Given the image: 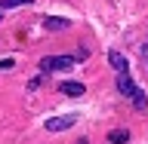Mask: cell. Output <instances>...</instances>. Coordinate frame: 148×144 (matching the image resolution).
Segmentation results:
<instances>
[{"instance_id": "obj_1", "label": "cell", "mask_w": 148, "mask_h": 144, "mask_svg": "<svg viewBox=\"0 0 148 144\" xmlns=\"http://www.w3.org/2000/svg\"><path fill=\"white\" fill-rule=\"evenodd\" d=\"M117 92H120V95H127V98L133 101V107H136V110H145V107H148V95L136 86V80L130 77V71L117 74Z\"/></svg>"}, {"instance_id": "obj_2", "label": "cell", "mask_w": 148, "mask_h": 144, "mask_svg": "<svg viewBox=\"0 0 148 144\" xmlns=\"http://www.w3.org/2000/svg\"><path fill=\"white\" fill-rule=\"evenodd\" d=\"M74 55H46V58H40V71L43 74H53V71H71L74 68Z\"/></svg>"}, {"instance_id": "obj_3", "label": "cell", "mask_w": 148, "mask_h": 144, "mask_svg": "<svg viewBox=\"0 0 148 144\" xmlns=\"http://www.w3.org/2000/svg\"><path fill=\"white\" fill-rule=\"evenodd\" d=\"M74 123H77V114H65V117L46 120V129H49V132H65V129H71Z\"/></svg>"}, {"instance_id": "obj_4", "label": "cell", "mask_w": 148, "mask_h": 144, "mask_svg": "<svg viewBox=\"0 0 148 144\" xmlns=\"http://www.w3.org/2000/svg\"><path fill=\"white\" fill-rule=\"evenodd\" d=\"M59 92H62V95H74V98H80L83 92H86V86L77 83V80H65V83H59Z\"/></svg>"}, {"instance_id": "obj_5", "label": "cell", "mask_w": 148, "mask_h": 144, "mask_svg": "<svg viewBox=\"0 0 148 144\" xmlns=\"http://www.w3.org/2000/svg\"><path fill=\"white\" fill-rule=\"evenodd\" d=\"M108 64H111L117 74H123V71H127V55H120V52L111 49V52H108Z\"/></svg>"}, {"instance_id": "obj_6", "label": "cell", "mask_w": 148, "mask_h": 144, "mask_svg": "<svg viewBox=\"0 0 148 144\" xmlns=\"http://www.w3.org/2000/svg\"><path fill=\"white\" fill-rule=\"evenodd\" d=\"M43 25L49 28V31H65L71 22H68V18H53V16H46V18H43Z\"/></svg>"}, {"instance_id": "obj_7", "label": "cell", "mask_w": 148, "mask_h": 144, "mask_svg": "<svg viewBox=\"0 0 148 144\" xmlns=\"http://www.w3.org/2000/svg\"><path fill=\"white\" fill-rule=\"evenodd\" d=\"M25 3H34V0H0V12H3V9H16V6H25Z\"/></svg>"}, {"instance_id": "obj_8", "label": "cell", "mask_w": 148, "mask_h": 144, "mask_svg": "<svg viewBox=\"0 0 148 144\" xmlns=\"http://www.w3.org/2000/svg\"><path fill=\"white\" fill-rule=\"evenodd\" d=\"M108 141H111V144H127V141H130V135L117 129V132H111V135H108Z\"/></svg>"}, {"instance_id": "obj_9", "label": "cell", "mask_w": 148, "mask_h": 144, "mask_svg": "<svg viewBox=\"0 0 148 144\" xmlns=\"http://www.w3.org/2000/svg\"><path fill=\"white\" fill-rule=\"evenodd\" d=\"M142 62H145V68H148V43L142 46Z\"/></svg>"}, {"instance_id": "obj_10", "label": "cell", "mask_w": 148, "mask_h": 144, "mask_svg": "<svg viewBox=\"0 0 148 144\" xmlns=\"http://www.w3.org/2000/svg\"><path fill=\"white\" fill-rule=\"evenodd\" d=\"M0 68H12V58H0Z\"/></svg>"}]
</instances>
